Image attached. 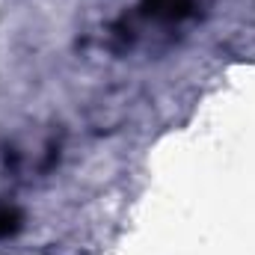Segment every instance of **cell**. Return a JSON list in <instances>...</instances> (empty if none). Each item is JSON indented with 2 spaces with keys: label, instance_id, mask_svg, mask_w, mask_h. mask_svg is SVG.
<instances>
[{
  "label": "cell",
  "instance_id": "1",
  "mask_svg": "<svg viewBox=\"0 0 255 255\" xmlns=\"http://www.w3.org/2000/svg\"><path fill=\"white\" fill-rule=\"evenodd\" d=\"M21 229V214L15 208H0V238H9Z\"/></svg>",
  "mask_w": 255,
  "mask_h": 255
}]
</instances>
